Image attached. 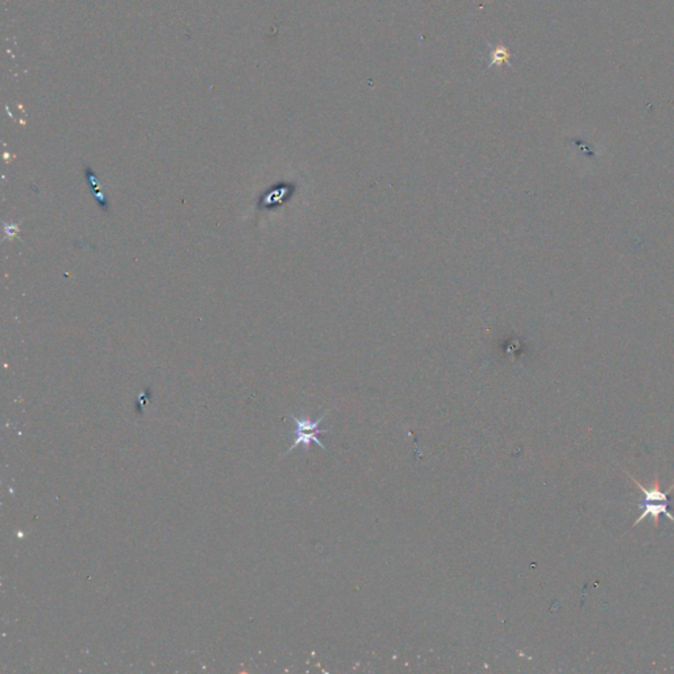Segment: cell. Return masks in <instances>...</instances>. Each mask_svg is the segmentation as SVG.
Masks as SVG:
<instances>
[{"instance_id":"2","label":"cell","mask_w":674,"mask_h":674,"mask_svg":"<svg viewBox=\"0 0 674 674\" xmlns=\"http://www.w3.org/2000/svg\"><path fill=\"white\" fill-rule=\"evenodd\" d=\"M668 505H669V503L656 505V502H644L645 510L641 512V515L638 517V520L634 523V527H636L640 522H643L644 519L648 518L650 515L653 518L655 527H659V518H660L661 514H665L668 518L671 519L672 522H674V517H672V514L668 511Z\"/></svg>"},{"instance_id":"1","label":"cell","mask_w":674,"mask_h":674,"mask_svg":"<svg viewBox=\"0 0 674 674\" xmlns=\"http://www.w3.org/2000/svg\"><path fill=\"white\" fill-rule=\"evenodd\" d=\"M328 414V411L325 412L324 415H322L319 419L316 421H311L307 418H295L292 416V421L295 423V439H294V443L292 446H290L289 450H292L294 448L297 446H303L306 449H308L310 446H311V441L316 443L318 446H322L323 449H325V446H323V443L318 439V434H325L328 431H324V430H320L319 425L322 424V421L325 418V415Z\"/></svg>"},{"instance_id":"3","label":"cell","mask_w":674,"mask_h":674,"mask_svg":"<svg viewBox=\"0 0 674 674\" xmlns=\"http://www.w3.org/2000/svg\"><path fill=\"white\" fill-rule=\"evenodd\" d=\"M87 177H88V181L91 183L90 186L93 189V193H94V196L97 198V202L102 205L103 208H107V205H104V196H103V194L99 191V182H97V178L90 168H87Z\"/></svg>"}]
</instances>
